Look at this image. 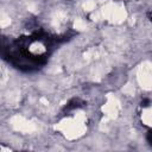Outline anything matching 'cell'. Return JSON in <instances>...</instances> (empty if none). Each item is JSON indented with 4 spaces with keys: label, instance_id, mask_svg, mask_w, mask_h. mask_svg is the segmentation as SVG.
<instances>
[{
    "label": "cell",
    "instance_id": "1",
    "mask_svg": "<svg viewBox=\"0 0 152 152\" xmlns=\"http://www.w3.org/2000/svg\"><path fill=\"white\" fill-rule=\"evenodd\" d=\"M81 106V101L78 99H72L64 108V110H71V109H75V108H78Z\"/></svg>",
    "mask_w": 152,
    "mask_h": 152
},
{
    "label": "cell",
    "instance_id": "2",
    "mask_svg": "<svg viewBox=\"0 0 152 152\" xmlns=\"http://www.w3.org/2000/svg\"><path fill=\"white\" fill-rule=\"evenodd\" d=\"M146 139H147V141L150 142V145H152V129L148 131V133H147V135H146Z\"/></svg>",
    "mask_w": 152,
    "mask_h": 152
}]
</instances>
